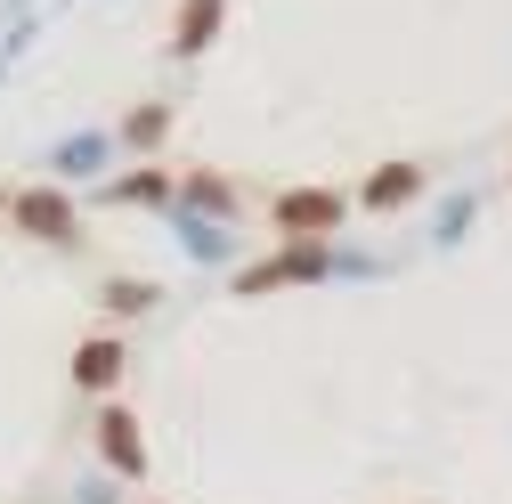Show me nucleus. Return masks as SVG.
Returning a JSON list of instances; mask_svg holds the SVG:
<instances>
[{
    "instance_id": "obj_1",
    "label": "nucleus",
    "mask_w": 512,
    "mask_h": 504,
    "mask_svg": "<svg viewBox=\"0 0 512 504\" xmlns=\"http://www.w3.org/2000/svg\"><path fill=\"white\" fill-rule=\"evenodd\" d=\"M334 220H342V196H334V187H301V196L277 204V228H285V236H326Z\"/></svg>"
},
{
    "instance_id": "obj_2",
    "label": "nucleus",
    "mask_w": 512,
    "mask_h": 504,
    "mask_svg": "<svg viewBox=\"0 0 512 504\" xmlns=\"http://www.w3.org/2000/svg\"><path fill=\"white\" fill-rule=\"evenodd\" d=\"M9 212H17V228H25V236H74V204L57 196V187H25Z\"/></svg>"
},
{
    "instance_id": "obj_5",
    "label": "nucleus",
    "mask_w": 512,
    "mask_h": 504,
    "mask_svg": "<svg viewBox=\"0 0 512 504\" xmlns=\"http://www.w3.org/2000/svg\"><path fill=\"white\" fill-rule=\"evenodd\" d=\"M212 33H220V0H187V17H179V33H171V49H179V57H196Z\"/></svg>"
},
{
    "instance_id": "obj_7",
    "label": "nucleus",
    "mask_w": 512,
    "mask_h": 504,
    "mask_svg": "<svg viewBox=\"0 0 512 504\" xmlns=\"http://www.w3.org/2000/svg\"><path fill=\"white\" fill-rule=\"evenodd\" d=\"M106 456H114L122 472H139V464H147V456H139V423H131V415H106Z\"/></svg>"
},
{
    "instance_id": "obj_9",
    "label": "nucleus",
    "mask_w": 512,
    "mask_h": 504,
    "mask_svg": "<svg viewBox=\"0 0 512 504\" xmlns=\"http://www.w3.org/2000/svg\"><path fill=\"white\" fill-rule=\"evenodd\" d=\"M163 131H171V114H163V106H139L131 122H122V139H131V147H155Z\"/></svg>"
},
{
    "instance_id": "obj_6",
    "label": "nucleus",
    "mask_w": 512,
    "mask_h": 504,
    "mask_svg": "<svg viewBox=\"0 0 512 504\" xmlns=\"http://www.w3.org/2000/svg\"><path fill=\"white\" fill-rule=\"evenodd\" d=\"M114 374H122V350H114V342H82V358H74V383H98V391H106Z\"/></svg>"
},
{
    "instance_id": "obj_10",
    "label": "nucleus",
    "mask_w": 512,
    "mask_h": 504,
    "mask_svg": "<svg viewBox=\"0 0 512 504\" xmlns=\"http://www.w3.org/2000/svg\"><path fill=\"white\" fill-rule=\"evenodd\" d=\"M187 196H196L204 212H228V187H220V179H187Z\"/></svg>"
},
{
    "instance_id": "obj_8",
    "label": "nucleus",
    "mask_w": 512,
    "mask_h": 504,
    "mask_svg": "<svg viewBox=\"0 0 512 504\" xmlns=\"http://www.w3.org/2000/svg\"><path fill=\"white\" fill-rule=\"evenodd\" d=\"M163 196H171V179H163V171H139V179H122V187H114V204H163Z\"/></svg>"
},
{
    "instance_id": "obj_3",
    "label": "nucleus",
    "mask_w": 512,
    "mask_h": 504,
    "mask_svg": "<svg viewBox=\"0 0 512 504\" xmlns=\"http://www.w3.org/2000/svg\"><path fill=\"white\" fill-rule=\"evenodd\" d=\"M326 269H334V252H317V244H293L285 261H269V269H252V277H244V293H269V285H285V277L301 285V277H326Z\"/></svg>"
},
{
    "instance_id": "obj_4",
    "label": "nucleus",
    "mask_w": 512,
    "mask_h": 504,
    "mask_svg": "<svg viewBox=\"0 0 512 504\" xmlns=\"http://www.w3.org/2000/svg\"><path fill=\"white\" fill-rule=\"evenodd\" d=\"M415 187H423V171H415V163H382V171L366 179V204H374V212H391V204H407V196H415Z\"/></svg>"
}]
</instances>
